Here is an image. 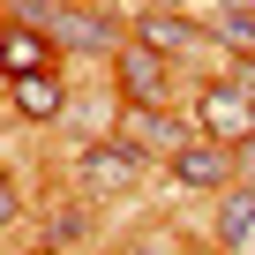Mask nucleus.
Listing matches in <instances>:
<instances>
[{
    "label": "nucleus",
    "mask_w": 255,
    "mask_h": 255,
    "mask_svg": "<svg viewBox=\"0 0 255 255\" xmlns=\"http://www.w3.org/2000/svg\"><path fill=\"white\" fill-rule=\"evenodd\" d=\"M8 68H15V75H45V68H53V38H38L30 23H15V30H8Z\"/></svg>",
    "instance_id": "obj_9"
},
{
    "label": "nucleus",
    "mask_w": 255,
    "mask_h": 255,
    "mask_svg": "<svg viewBox=\"0 0 255 255\" xmlns=\"http://www.w3.org/2000/svg\"><path fill=\"white\" fill-rule=\"evenodd\" d=\"M218 248L225 255H255V188H225V203H218Z\"/></svg>",
    "instance_id": "obj_8"
},
{
    "label": "nucleus",
    "mask_w": 255,
    "mask_h": 255,
    "mask_svg": "<svg viewBox=\"0 0 255 255\" xmlns=\"http://www.w3.org/2000/svg\"><path fill=\"white\" fill-rule=\"evenodd\" d=\"M233 83H240V90L255 98V53H240V60H233Z\"/></svg>",
    "instance_id": "obj_12"
},
{
    "label": "nucleus",
    "mask_w": 255,
    "mask_h": 255,
    "mask_svg": "<svg viewBox=\"0 0 255 255\" xmlns=\"http://www.w3.org/2000/svg\"><path fill=\"white\" fill-rule=\"evenodd\" d=\"M53 45H68V53H120V30L105 15H90V8H60L53 15Z\"/></svg>",
    "instance_id": "obj_6"
},
{
    "label": "nucleus",
    "mask_w": 255,
    "mask_h": 255,
    "mask_svg": "<svg viewBox=\"0 0 255 255\" xmlns=\"http://www.w3.org/2000/svg\"><path fill=\"white\" fill-rule=\"evenodd\" d=\"M225 15H255V0H225Z\"/></svg>",
    "instance_id": "obj_13"
},
{
    "label": "nucleus",
    "mask_w": 255,
    "mask_h": 255,
    "mask_svg": "<svg viewBox=\"0 0 255 255\" xmlns=\"http://www.w3.org/2000/svg\"><path fill=\"white\" fill-rule=\"evenodd\" d=\"M75 173H83V188H90V195H105V188H135L143 158L128 150L120 135H105V143H83V165H75Z\"/></svg>",
    "instance_id": "obj_5"
},
{
    "label": "nucleus",
    "mask_w": 255,
    "mask_h": 255,
    "mask_svg": "<svg viewBox=\"0 0 255 255\" xmlns=\"http://www.w3.org/2000/svg\"><path fill=\"white\" fill-rule=\"evenodd\" d=\"M195 128L225 150H248L255 143V98L240 83H210V90H195Z\"/></svg>",
    "instance_id": "obj_1"
},
{
    "label": "nucleus",
    "mask_w": 255,
    "mask_h": 255,
    "mask_svg": "<svg viewBox=\"0 0 255 255\" xmlns=\"http://www.w3.org/2000/svg\"><path fill=\"white\" fill-rule=\"evenodd\" d=\"M143 38H150L158 53H188V45H195V23H188V15H165V8H158V15H143Z\"/></svg>",
    "instance_id": "obj_10"
},
{
    "label": "nucleus",
    "mask_w": 255,
    "mask_h": 255,
    "mask_svg": "<svg viewBox=\"0 0 255 255\" xmlns=\"http://www.w3.org/2000/svg\"><path fill=\"white\" fill-rule=\"evenodd\" d=\"M83 233H90V210L75 203V210H60V218H53V233H45V248H60V240H83Z\"/></svg>",
    "instance_id": "obj_11"
},
{
    "label": "nucleus",
    "mask_w": 255,
    "mask_h": 255,
    "mask_svg": "<svg viewBox=\"0 0 255 255\" xmlns=\"http://www.w3.org/2000/svg\"><path fill=\"white\" fill-rule=\"evenodd\" d=\"M173 180H180V188H240V150L195 135V143L173 158Z\"/></svg>",
    "instance_id": "obj_4"
},
{
    "label": "nucleus",
    "mask_w": 255,
    "mask_h": 255,
    "mask_svg": "<svg viewBox=\"0 0 255 255\" xmlns=\"http://www.w3.org/2000/svg\"><path fill=\"white\" fill-rule=\"evenodd\" d=\"M113 83L128 105H165V83H173V53H158L150 38H128L113 53Z\"/></svg>",
    "instance_id": "obj_2"
},
{
    "label": "nucleus",
    "mask_w": 255,
    "mask_h": 255,
    "mask_svg": "<svg viewBox=\"0 0 255 255\" xmlns=\"http://www.w3.org/2000/svg\"><path fill=\"white\" fill-rule=\"evenodd\" d=\"M8 105L23 113V120H60L68 113V83L45 68V75H8Z\"/></svg>",
    "instance_id": "obj_7"
},
{
    "label": "nucleus",
    "mask_w": 255,
    "mask_h": 255,
    "mask_svg": "<svg viewBox=\"0 0 255 255\" xmlns=\"http://www.w3.org/2000/svg\"><path fill=\"white\" fill-rule=\"evenodd\" d=\"M113 135H120L128 150H135V158H165V165H173V158L188 150V128H180V120H173L165 105H128Z\"/></svg>",
    "instance_id": "obj_3"
}]
</instances>
